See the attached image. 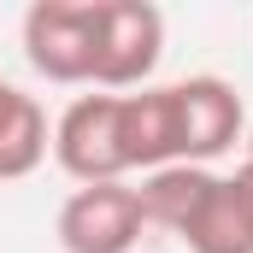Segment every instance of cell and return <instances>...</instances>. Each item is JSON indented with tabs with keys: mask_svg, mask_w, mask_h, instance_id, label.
<instances>
[{
	"mask_svg": "<svg viewBox=\"0 0 253 253\" xmlns=\"http://www.w3.org/2000/svg\"><path fill=\"white\" fill-rule=\"evenodd\" d=\"M248 153H253V135H248Z\"/></svg>",
	"mask_w": 253,
	"mask_h": 253,
	"instance_id": "11",
	"label": "cell"
},
{
	"mask_svg": "<svg viewBox=\"0 0 253 253\" xmlns=\"http://www.w3.org/2000/svg\"><path fill=\"white\" fill-rule=\"evenodd\" d=\"M100 0H36L24 12V59L47 83H94Z\"/></svg>",
	"mask_w": 253,
	"mask_h": 253,
	"instance_id": "2",
	"label": "cell"
},
{
	"mask_svg": "<svg viewBox=\"0 0 253 253\" xmlns=\"http://www.w3.org/2000/svg\"><path fill=\"white\" fill-rule=\"evenodd\" d=\"M147 218L129 183H88L59 206V248L65 253H129Z\"/></svg>",
	"mask_w": 253,
	"mask_h": 253,
	"instance_id": "4",
	"label": "cell"
},
{
	"mask_svg": "<svg viewBox=\"0 0 253 253\" xmlns=\"http://www.w3.org/2000/svg\"><path fill=\"white\" fill-rule=\"evenodd\" d=\"M212 183H218V177H212L206 165H165V171H147V177H141V189H135L141 218L177 236V230L194 218V206L206 200Z\"/></svg>",
	"mask_w": 253,
	"mask_h": 253,
	"instance_id": "9",
	"label": "cell"
},
{
	"mask_svg": "<svg viewBox=\"0 0 253 253\" xmlns=\"http://www.w3.org/2000/svg\"><path fill=\"white\" fill-rule=\"evenodd\" d=\"M42 159H47V112L36 106V94L0 77V183L30 177Z\"/></svg>",
	"mask_w": 253,
	"mask_h": 253,
	"instance_id": "8",
	"label": "cell"
},
{
	"mask_svg": "<svg viewBox=\"0 0 253 253\" xmlns=\"http://www.w3.org/2000/svg\"><path fill=\"white\" fill-rule=\"evenodd\" d=\"M230 183H236V189H242V194L253 200V153L242 159V165H236V177H230Z\"/></svg>",
	"mask_w": 253,
	"mask_h": 253,
	"instance_id": "10",
	"label": "cell"
},
{
	"mask_svg": "<svg viewBox=\"0 0 253 253\" xmlns=\"http://www.w3.org/2000/svg\"><path fill=\"white\" fill-rule=\"evenodd\" d=\"M165 53V12L153 0H100L94 30V88H135Z\"/></svg>",
	"mask_w": 253,
	"mask_h": 253,
	"instance_id": "3",
	"label": "cell"
},
{
	"mask_svg": "<svg viewBox=\"0 0 253 253\" xmlns=\"http://www.w3.org/2000/svg\"><path fill=\"white\" fill-rule=\"evenodd\" d=\"M124 135H129V165L135 171L183 165V135H177V94H171V83L165 88L124 94Z\"/></svg>",
	"mask_w": 253,
	"mask_h": 253,
	"instance_id": "6",
	"label": "cell"
},
{
	"mask_svg": "<svg viewBox=\"0 0 253 253\" xmlns=\"http://www.w3.org/2000/svg\"><path fill=\"white\" fill-rule=\"evenodd\" d=\"M177 94V135H183V165H206L218 153H230L242 141V94L224 83V77H189V83H171Z\"/></svg>",
	"mask_w": 253,
	"mask_h": 253,
	"instance_id": "5",
	"label": "cell"
},
{
	"mask_svg": "<svg viewBox=\"0 0 253 253\" xmlns=\"http://www.w3.org/2000/svg\"><path fill=\"white\" fill-rule=\"evenodd\" d=\"M59 165L88 189V183H124L129 165V135H124V94H83L65 106L53 129Z\"/></svg>",
	"mask_w": 253,
	"mask_h": 253,
	"instance_id": "1",
	"label": "cell"
},
{
	"mask_svg": "<svg viewBox=\"0 0 253 253\" xmlns=\"http://www.w3.org/2000/svg\"><path fill=\"white\" fill-rule=\"evenodd\" d=\"M177 242L189 253H253V200L230 177H218L194 206V218L177 230Z\"/></svg>",
	"mask_w": 253,
	"mask_h": 253,
	"instance_id": "7",
	"label": "cell"
}]
</instances>
